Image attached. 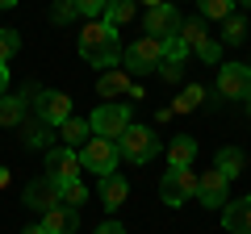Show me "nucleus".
<instances>
[{
  "instance_id": "nucleus-1",
  "label": "nucleus",
  "mask_w": 251,
  "mask_h": 234,
  "mask_svg": "<svg viewBox=\"0 0 251 234\" xmlns=\"http://www.w3.org/2000/svg\"><path fill=\"white\" fill-rule=\"evenodd\" d=\"M75 50H80L84 63L92 67H117L122 63V42H117V29L105 21H88L75 38Z\"/></svg>"
},
{
  "instance_id": "nucleus-2",
  "label": "nucleus",
  "mask_w": 251,
  "mask_h": 234,
  "mask_svg": "<svg viewBox=\"0 0 251 234\" xmlns=\"http://www.w3.org/2000/svg\"><path fill=\"white\" fill-rule=\"evenodd\" d=\"M163 59H168V42H163V38H151V34L138 38V42H130V46H126V54H122L126 71H134V75H151V71H159Z\"/></svg>"
},
{
  "instance_id": "nucleus-3",
  "label": "nucleus",
  "mask_w": 251,
  "mask_h": 234,
  "mask_svg": "<svg viewBox=\"0 0 251 234\" xmlns=\"http://www.w3.org/2000/svg\"><path fill=\"white\" fill-rule=\"evenodd\" d=\"M88 130L97 138H109V142H117V138L130 130V105H117V100H105L100 109H92L88 117Z\"/></svg>"
},
{
  "instance_id": "nucleus-4",
  "label": "nucleus",
  "mask_w": 251,
  "mask_h": 234,
  "mask_svg": "<svg viewBox=\"0 0 251 234\" xmlns=\"http://www.w3.org/2000/svg\"><path fill=\"white\" fill-rule=\"evenodd\" d=\"M176 38L184 42L188 54H197V59H205V63H222V38L209 34L205 21H184Z\"/></svg>"
},
{
  "instance_id": "nucleus-5",
  "label": "nucleus",
  "mask_w": 251,
  "mask_h": 234,
  "mask_svg": "<svg viewBox=\"0 0 251 234\" xmlns=\"http://www.w3.org/2000/svg\"><path fill=\"white\" fill-rule=\"evenodd\" d=\"M159 197L168 209H180L188 205V201L197 197V176H193V167H168L159 180Z\"/></svg>"
},
{
  "instance_id": "nucleus-6",
  "label": "nucleus",
  "mask_w": 251,
  "mask_h": 234,
  "mask_svg": "<svg viewBox=\"0 0 251 234\" xmlns=\"http://www.w3.org/2000/svg\"><path fill=\"white\" fill-rule=\"evenodd\" d=\"M117 151H122L126 163H151L155 155H159V138L147 126H134V121H130V130L117 138Z\"/></svg>"
},
{
  "instance_id": "nucleus-7",
  "label": "nucleus",
  "mask_w": 251,
  "mask_h": 234,
  "mask_svg": "<svg viewBox=\"0 0 251 234\" xmlns=\"http://www.w3.org/2000/svg\"><path fill=\"white\" fill-rule=\"evenodd\" d=\"M80 163L92 167L97 176H113V167L122 163V151H117V142H109V138H88V142L80 146Z\"/></svg>"
},
{
  "instance_id": "nucleus-8",
  "label": "nucleus",
  "mask_w": 251,
  "mask_h": 234,
  "mask_svg": "<svg viewBox=\"0 0 251 234\" xmlns=\"http://www.w3.org/2000/svg\"><path fill=\"white\" fill-rule=\"evenodd\" d=\"M25 205L34 209V213H50V209H59L63 205V184L54 180L50 171L38 176V180H29L25 184Z\"/></svg>"
},
{
  "instance_id": "nucleus-9",
  "label": "nucleus",
  "mask_w": 251,
  "mask_h": 234,
  "mask_svg": "<svg viewBox=\"0 0 251 234\" xmlns=\"http://www.w3.org/2000/svg\"><path fill=\"white\" fill-rule=\"evenodd\" d=\"M218 96H226V100H247V96H251V67H247V63H226V67H218Z\"/></svg>"
},
{
  "instance_id": "nucleus-10",
  "label": "nucleus",
  "mask_w": 251,
  "mask_h": 234,
  "mask_svg": "<svg viewBox=\"0 0 251 234\" xmlns=\"http://www.w3.org/2000/svg\"><path fill=\"white\" fill-rule=\"evenodd\" d=\"M80 151H72V146H50V151H46V171H50L54 180L59 184H67V180H80Z\"/></svg>"
},
{
  "instance_id": "nucleus-11",
  "label": "nucleus",
  "mask_w": 251,
  "mask_h": 234,
  "mask_svg": "<svg viewBox=\"0 0 251 234\" xmlns=\"http://www.w3.org/2000/svg\"><path fill=\"white\" fill-rule=\"evenodd\" d=\"M180 25H184V17L176 13V4L147 9V34H151V38H163V42H172V38L180 34Z\"/></svg>"
},
{
  "instance_id": "nucleus-12",
  "label": "nucleus",
  "mask_w": 251,
  "mask_h": 234,
  "mask_svg": "<svg viewBox=\"0 0 251 234\" xmlns=\"http://www.w3.org/2000/svg\"><path fill=\"white\" fill-rule=\"evenodd\" d=\"M226 184H230V180H226L222 171L209 167L205 176H197V201H201L205 209H222L226 201H230V197H226Z\"/></svg>"
},
{
  "instance_id": "nucleus-13",
  "label": "nucleus",
  "mask_w": 251,
  "mask_h": 234,
  "mask_svg": "<svg viewBox=\"0 0 251 234\" xmlns=\"http://www.w3.org/2000/svg\"><path fill=\"white\" fill-rule=\"evenodd\" d=\"M38 117H42L46 126L59 130L63 121L72 117V96H67V92H42V96H38Z\"/></svg>"
},
{
  "instance_id": "nucleus-14",
  "label": "nucleus",
  "mask_w": 251,
  "mask_h": 234,
  "mask_svg": "<svg viewBox=\"0 0 251 234\" xmlns=\"http://www.w3.org/2000/svg\"><path fill=\"white\" fill-rule=\"evenodd\" d=\"M222 226L230 234H251V197L226 201V205H222Z\"/></svg>"
},
{
  "instance_id": "nucleus-15",
  "label": "nucleus",
  "mask_w": 251,
  "mask_h": 234,
  "mask_svg": "<svg viewBox=\"0 0 251 234\" xmlns=\"http://www.w3.org/2000/svg\"><path fill=\"white\" fill-rule=\"evenodd\" d=\"M126 197H130V184H126V176H100V205L105 209H122Z\"/></svg>"
},
{
  "instance_id": "nucleus-16",
  "label": "nucleus",
  "mask_w": 251,
  "mask_h": 234,
  "mask_svg": "<svg viewBox=\"0 0 251 234\" xmlns=\"http://www.w3.org/2000/svg\"><path fill=\"white\" fill-rule=\"evenodd\" d=\"M42 226H46V234H75L80 213H75L72 205H59V209H50V213H42Z\"/></svg>"
},
{
  "instance_id": "nucleus-17",
  "label": "nucleus",
  "mask_w": 251,
  "mask_h": 234,
  "mask_svg": "<svg viewBox=\"0 0 251 234\" xmlns=\"http://www.w3.org/2000/svg\"><path fill=\"white\" fill-rule=\"evenodd\" d=\"M126 92H130V71H122V67H109V71L97 80V96H105V100L126 96Z\"/></svg>"
},
{
  "instance_id": "nucleus-18",
  "label": "nucleus",
  "mask_w": 251,
  "mask_h": 234,
  "mask_svg": "<svg viewBox=\"0 0 251 234\" xmlns=\"http://www.w3.org/2000/svg\"><path fill=\"white\" fill-rule=\"evenodd\" d=\"M193 159H197V142H193V134H176L168 146V167H193Z\"/></svg>"
},
{
  "instance_id": "nucleus-19",
  "label": "nucleus",
  "mask_w": 251,
  "mask_h": 234,
  "mask_svg": "<svg viewBox=\"0 0 251 234\" xmlns=\"http://www.w3.org/2000/svg\"><path fill=\"white\" fill-rule=\"evenodd\" d=\"M88 138H92V130H88V121H80V117H67V121L59 126V142L72 146V151H75V146H84Z\"/></svg>"
},
{
  "instance_id": "nucleus-20",
  "label": "nucleus",
  "mask_w": 251,
  "mask_h": 234,
  "mask_svg": "<svg viewBox=\"0 0 251 234\" xmlns=\"http://www.w3.org/2000/svg\"><path fill=\"white\" fill-rule=\"evenodd\" d=\"M25 109H29V100L21 96H0V126H21L25 121Z\"/></svg>"
},
{
  "instance_id": "nucleus-21",
  "label": "nucleus",
  "mask_w": 251,
  "mask_h": 234,
  "mask_svg": "<svg viewBox=\"0 0 251 234\" xmlns=\"http://www.w3.org/2000/svg\"><path fill=\"white\" fill-rule=\"evenodd\" d=\"M214 167L222 171L226 180H234V176L243 171V151H239V146H222V151L214 155Z\"/></svg>"
},
{
  "instance_id": "nucleus-22",
  "label": "nucleus",
  "mask_w": 251,
  "mask_h": 234,
  "mask_svg": "<svg viewBox=\"0 0 251 234\" xmlns=\"http://www.w3.org/2000/svg\"><path fill=\"white\" fill-rule=\"evenodd\" d=\"M130 17H134V0H109V4H105V17H100V21L117 29V25H126Z\"/></svg>"
},
{
  "instance_id": "nucleus-23",
  "label": "nucleus",
  "mask_w": 251,
  "mask_h": 234,
  "mask_svg": "<svg viewBox=\"0 0 251 234\" xmlns=\"http://www.w3.org/2000/svg\"><path fill=\"white\" fill-rule=\"evenodd\" d=\"M201 105H205V88H201V84H188V88L176 96L172 113H193V109H201Z\"/></svg>"
},
{
  "instance_id": "nucleus-24",
  "label": "nucleus",
  "mask_w": 251,
  "mask_h": 234,
  "mask_svg": "<svg viewBox=\"0 0 251 234\" xmlns=\"http://www.w3.org/2000/svg\"><path fill=\"white\" fill-rule=\"evenodd\" d=\"M46 130H50V126H46L42 117H38V121H29V126L21 121V138H25V146H46V142H50V134H46Z\"/></svg>"
},
{
  "instance_id": "nucleus-25",
  "label": "nucleus",
  "mask_w": 251,
  "mask_h": 234,
  "mask_svg": "<svg viewBox=\"0 0 251 234\" xmlns=\"http://www.w3.org/2000/svg\"><path fill=\"white\" fill-rule=\"evenodd\" d=\"M201 4V17H214V21H226L234 13V0H197Z\"/></svg>"
},
{
  "instance_id": "nucleus-26",
  "label": "nucleus",
  "mask_w": 251,
  "mask_h": 234,
  "mask_svg": "<svg viewBox=\"0 0 251 234\" xmlns=\"http://www.w3.org/2000/svg\"><path fill=\"white\" fill-rule=\"evenodd\" d=\"M247 38V21L239 17V13H230V17L222 21V42H243Z\"/></svg>"
},
{
  "instance_id": "nucleus-27",
  "label": "nucleus",
  "mask_w": 251,
  "mask_h": 234,
  "mask_svg": "<svg viewBox=\"0 0 251 234\" xmlns=\"http://www.w3.org/2000/svg\"><path fill=\"white\" fill-rule=\"evenodd\" d=\"M84 201H88V188H84V180H67V184H63V205L80 209Z\"/></svg>"
},
{
  "instance_id": "nucleus-28",
  "label": "nucleus",
  "mask_w": 251,
  "mask_h": 234,
  "mask_svg": "<svg viewBox=\"0 0 251 234\" xmlns=\"http://www.w3.org/2000/svg\"><path fill=\"white\" fill-rule=\"evenodd\" d=\"M17 50H21V34L17 29H0V63H9Z\"/></svg>"
},
{
  "instance_id": "nucleus-29",
  "label": "nucleus",
  "mask_w": 251,
  "mask_h": 234,
  "mask_svg": "<svg viewBox=\"0 0 251 234\" xmlns=\"http://www.w3.org/2000/svg\"><path fill=\"white\" fill-rule=\"evenodd\" d=\"M72 4H75V13H80V17L97 21V17H105V4H109V0H72Z\"/></svg>"
},
{
  "instance_id": "nucleus-30",
  "label": "nucleus",
  "mask_w": 251,
  "mask_h": 234,
  "mask_svg": "<svg viewBox=\"0 0 251 234\" xmlns=\"http://www.w3.org/2000/svg\"><path fill=\"white\" fill-rule=\"evenodd\" d=\"M72 17H80V13H75V4H72V0H59V4H54V9H50V21H59V25H63V21H72Z\"/></svg>"
},
{
  "instance_id": "nucleus-31",
  "label": "nucleus",
  "mask_w": 251,
  "mask_h": 234,
  "mask_svg": "<svg viewBox=\"0 0 251 234\" xmlns=\"http://www.w3.org/2000/svg\"><path fill=\"white\" fill-rule=\"evenodd\" d=\"M159 75H163V80H172V84H176L180 75H184V63H180V59H163V67H159Z\"/></svg>"
},
{
  "instance_id": "nucleus-32",
  "label": "nucleus",
  "mask_w": 251,
  "mask_h": 234,
  "mask_svg": "<svg viewBox=\"0 0 251 234\" xmlns=\"http://www.w3.org/2000/svg\"><path fill=\"white\" fill-rule=\"evenodd\" d=\"M92 234H126V226L109 217V222H100V226H97V230H92Z\"/></svg>"
},
{
  "instance_id": "nucleus-33",
  "label": "nucleus",
  "mask_w": 251,
  "mask_h": 234,
  "mask_svg": "<svg viewBox=\"0 0 251 234\" xmlns=\"http://www.w3.org/2000/svg\"><path fill=\"white\" fill-rule=\"evenodd\" d=\"M4 88H9V63H0V96H4Z\"/></svg>"
},
{
  "instance_id": "nucleus-34",
  "label": "nucleus",
  "mask_w": 251,
  "mask_h": 234,
  "mask_svg": "<svg viewBox=\"0 0 251 234\" xmlns=\"http://www.w3.org/2000/svg\"><path fill=\"white\" fill-rule=\"evenodd\" d=\"M21 234H46V226H42V222H38V226H25Z\"/></svg>"
},
{
  "instance_id": "nucleus-35",
  "label": "nucleus",
  "mask_w": 251,
  "mask_h": 234,
  "mask_svg": "<svg viewBox=\"0 0 251 234\" xmlns=\"http://www.w3.org/2000/svg\"><path fill=\"white\" fill-rule=\"evenodd\" d=\"M143 4L147 9H159V4H168V0H143Z\"/></svg>"
},
{
  "instance_id": "nucleus-36",
  "label": "nucleus",
  "mask_w": 251,
  "mask_h": 234,
  "mask_svg": "<svg viewBox=\"0 0 251 234\" xmlns=\"http://www.w3.org/2000/svg\"><path fill=\"white\" fill-rule=\"evenodd\" d=\"M4 184H9V171H4V167H0V188H4Z\"/></svg>"
},
{
  "instance_id": "nucleus-37",
  "label": "nucleus",
  "mask_w": 251,
  "mask_h": 234,
  "mask_svg": "<svg viewBox=\"0 0 251 234\" xmlns=\"http://www.w3.org/2000/svg\"><path fill=\"white\" fill-rule=\"evenodd\" d=\"M13 4H17V0H0V9H13Z\"/></svg>"
},
{
  "instance_id": "nucleus-38",
  "label": "nucleus",
  "mask_w": 251,
  "mask_h": 234,
  "mask_svg": "<svg viewBox=\"0 0 251 234\" xmlns=\"http://www.w3.org/2000/svg\"><path fill=\"white\" fill-rule=\"evenodd\" d=\"M247 113H251V96H247Z\"/></svg>"
},
{
  "instance_id": "nucleus-39",
  "label": "nucleus",
  "mask_w": 251,
  "mask_h": 234,
  "mask_svg": "<svg viewBox=\"0 0 251 234\" xmlns=\"http://www.w3.org/2000/svg\"><path fill=\"white\" fill-rule=\"evenodd\" d=\"M247 4H251V0H247Z\"/></svg>"
},
{
  "instance_id": "nucleus-40",
  "label": "nucleus",
  "mask_w": 251,
  "mask_h": 234,
  "mask_svg": "<svg viewBox=\"0 0 251 234\" xmlns=\"http://www.w3.org/2000/svg\"><path fill=\"white\" fill-rule=\"evenodd\" d=\"M247 67H251V63H247Z\"/></svg>"
}]
</instances>
